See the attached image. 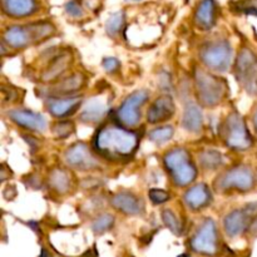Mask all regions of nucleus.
I'll return each instance as SVG.
<instances>
[{
	"mask_svg": "<svg viewBox=\"0 0 257 257\" xmlns=\"http://www.w3.org/2000/svg\"><path fill=\"white\" fill-rule=\"evenodd\" d=\"M138 147V135L127 127L107 124L94 137V150L100 156L112 160H128Z\"/></svg>",
	"mask_w": 257,
	"mask_h": 257,
	"instance_id": "1",
	"label": "nucleus"
},
{
	"mask_svg": "<svg viewBox=\"0 0 257 257\" xmlns=\"http://www.w3.org/2000/svg\"><path fill=\"white\" fill-rule=\"evenodd\" d=\"M54 32V25L47 22L33 23L25 27H10L4 33V43L14 49H22L48 39Z\"/></svg>",
	"mask_w": 257,
	"mask_h": 257,
	"instance_id": "2",
	"label": "nucleus"
},
{
	"mask_svg": "<svg viewBox=\"0 0 257 257\" xmlns=\"http://www.w3.org/2000/svg\"><path fill=\"white\" fill-rule=\"evenodd\" d=\"M166 170L178 187H186L195 181L197 170L191 161L190 153L185 148H175L165 155Z\"/></svg>",
	"mask_w": 257,
	"mask_h": 257,
	"instance_id": "3",
	"label": "nucleus"
},
{
	"mask_svg": "<svg viewBox=\"0 0 257 257\" xmlns=\"http://www.w3.org/2000/svg\"><path fill=\"white\" fill-rule=\"evenodd\" d=\"M195 83L198 100L203 107H215L222 100L226 93V84L222 79L197 68Z\"/></svg>",
	"mask_w": 257,
	"mask_h": 257,
	"instance_id": "4",
	"label": "nucleus"
},
{
	"mask_svg": "<svg viewBox=\"0 0 257 257\" xmlns=\"http://www.w3.org/2000/svg\"><path fill=\"white\" fill-rule=\"evenodd\" d=\"M200 59L213 72H227L232 60V48L227 40H215L201 48Z\"/></svg>",
	"mask_w": 257,
	"mask_h": 257,
	"instance_id": "5",
	"label": "nucleus"
},
{
	"mask_svg": "<svg viewBox=\"0 0 257 257\" xmlns=\"http://www.w3.org/2000/svg\"><path fill=\"white\" fill-rule=\"evenodd\" d=\"M253 185H255V176L252 170L247 166H237L223 172L216 181L215 187L220 192H228L233 190L247 192L252 190Z\"/></svg>",
	"mask_w": 257,
	"mask_h": 257,
	"instance_id": "6",
	"label": "nucleus"
},
{
	"mask_svg": "<svg viewBox=\"0 0 257 257\" xmlns=\"http://www.w3.org/2000/svg\"><path fill=\"white\" fill-rule=\"evenodd\" d=\"M223 137L226 145L236 151H246L252 146V138L245 120L238 113L233 112L223 124Z\"/></svg>",
	"mask_w": 257,
	"mask_h": 257,
	"instance_id": "7",
	"label": "nucleus"
},
{
	"mask_svg": "<svg viewBox=\"0 0 257 257\" xmlns=\"http://www.w3.org/2000/svg\"><path fill=\"white\" fill-rule=\"evenodd\" d=\"M235 75L248 94L257 95V57L248 48H243L236 59Z\"/></svg>",
	"mask_w": 257,
	"mask_h": 257,
	"instance_id": "8",
	"label": "nucleus"
},
{
	"mask_svg": "<svg viewBox=\"0 0 257 257\" xmlns=\"http://www.w3.org/2000/svg\"><path fill=\"white\" fill-rule=\"evenodd\" d=\"M150 98V93L146 89L136 90L132 94L128 95L124 102L120 104L118 109V119L124 127L132 128L140 123L141 112L140 108L145 104Z\"/></svg>",
	"mask_w": 257,
	"mask_h": 257,
	"instance_id": "9",
	"label": "nucleus"
},
{
	"mask_svg": "<svg viewBox=\"0 0 257 257\" xmlns=\"http://www.w3.org/2000/svg\"><path fill=\"white\" fill-rule=\"evenodd\" d=\"M191 246L196 252L203 253V255H215L217 252L218 238L215 221L207 218L201 225V227L191 240Z\"/></svg>",
	"mask_w": 257,
	"mask_h": 257,
	"instance_id": "10",
	"label": "nucleus"
},
{
	"mask_svg": "<svg viewBox=\"0 0 257 257\" xmlns=\"http://www.w3.org/2000/svg\"><path fill=\"white\" fill-rule=\"evenodd\" d=\"M64 161L68 167L77 171H90L99 167V161L85 143H75L67 150Z\"/></svg>",
	"mask_w": 257,
	"mask_h": 257,
	"instance_id": "11",
	"label": "nucleus"
},
{
	"mask_svg": "<svg viewBox=\"0 0 257 257\" xmlns=\"http://www.w3.org/2000/svg\"><path fill=\"white\" fill-rule=\"evenodd\" d=\"M257 212V205H251V208L235 210L228 213L225 218V231L230 237H236L247 227L248 218L252 217Z\"/></svg>",
	"mask_w": 257,
	"mask_h": 257,
	"instance_id": "12",
	"label": "nucleus"
},
{
	"mask_svg": "<svg viewBox=\"0 0 257 257\" xmlns=\"http://www.w3.org/2000/svg\"><path fill=\"white\" fill-rule=\"evenodd\" d=\"M109 108V100L103 95L90 98L80 110V120L87 124H94L105 117Z\"/></svg>",
	"mask_w": 257,
	"mask_h": 257,
	"instance_id": "13",
	"label": "nucleus"
},
{
	"mask_svg": "<svg viewBox=\"0 0 257 257\" xmlns=\"http://www.w3.org/2000/svg\"><path fill=\"white\" fill-rule=\"evenodd\" d=\"M10 119L20 127L34 132H44L47 130V120L42 114L27 109H13L8 112Z\"/></svg>",
	"mask_w": 257,
	"mask_h": 257,
	"instance_id": "14",
	"label": "nucleus"
},
{
	"mask_svg": "<svg viewBox=\"0 0 257 257\" xmlns=\"http://www.w3.org/2000/svg\"><path fill=\"white\" fill-rule=\"evenodd\" d=\"M175 110L176 105L172 98L168 97V95L160 97L153 102V104L148 109L147 120L150 123H152V124L165 122V120L170 119L175 114Z\"/></svg>",
	"mask_w": 257,
	"mask_h": 257,
	"instance_id": "15",
	"label": "nucleus"
},
{
	"mask_svg": "<svg viewBox=\"0 0 257 257\" xmlns=\"http://www.w3.org/2000/svg\"><path fill=\"white\" fill-rule=\"evenodd\" d=\"M82 104L80 97H60L48 100V112L55 118H67L72 115Z\"/></svg>",
	"mask_w": 257,
	"mask_h": 257,
	"instance_id": "16",
	"label": "nucleus"
},
{
	"mask_svg": "<svg viewBox=\"0 0 257 257\" xmlns=\"http://www.w3.org/2000/svg\"><path fill=\"white\" fill-rule=\"evenodd\" d=\"M113 207L125 215H140L143 211L142 201L131 192H118L110 200Z\"/></svg>",
	"mask_w": 257,
	"mask_h": 257,
	"instance_id": "17",
	"label": "nucleus"
},
{
	"mask_svg": "<svg viewBox=\"0 0 257 257\" xmlns=\"http://www.w3.org/2000/svg\"><path fill=\"white\" fill-rule=\"evenodd\" d=\"M5 14L13 18H25L34 14L37 10L35 0H2Z\"/></svg>",
	"mask_w": 257,
	"mask_h": 257,
	"instance_id": "18",
	"label": "nucleus"
},
{
	"mask_svg": "<svg viewBox=\"0 0 257 257\" xmlns=\"http://www.w3.org/2000/svg\"><path fill=\"white\" fill-rule=\"evenodd\" d=\"M211 201V192L203 183L191 187L185 195V202L191 210H200L207 206Z\"/></svg>",
	"mask_w": 257,
	"mask_h": 257,
	"instance_id": "19",
	"label": "nucleus"
},
{
	"mask_svg": "<svg viewBox=\"0 0 257 257\" xmlns=\"http://www.w3.org/2000/svg\"><path fill=\"white\" fill-rule=\"evenodd\" d=\"M216 4L213 0H201L195 14L196 24L201 29H210L215 24Z\"/></svg>",
	"mask_w": 257,
	"mask_h": 257,
	"instance_id": "20",
	"label": "nucleus"
},
{
	"mask_svg": "<svg viewBox=\"0 0 257 257\" xmlns=\"http://www.w3.org/2000/svg\"><path fill=\"white\" fill-rule=\"evenodd\" d=\"M203 119H202V112L201 108L198 107L196 103H188L185 108V113H183L182 118V125L185 130L188 132L197 133L202 130Z\"/></svg>",
	"mask_w": 257,
	"mask_h": 257,
	"instance_id": "21",
	"label": "nucleus"
},
{
	"mask_svg": "<svg viewBox=\"0 0 257 257\" xmlns=\"http://www.w3.org/2000/svg\"><path fill=\"white\" fill-rule=\"evenodd\" d=\"M69 63L70 55L68 54V53L55 57V59L50 63L49 67H48L47 69H45V72L43 73V80H44V82H52V80H55L57 78H59V75H62L63 73L67 70Z\"/></svg>",
	"mask_w": 257,
	"mask_h": 257,
	"instance_id": "22",
	"label": "nucleus"
},
{
	"mask_svg": "<svg viewBox=\"0 0 257 257\" xmlns=\"http://www.w3.org/2000/svg\"><path fill=\"white\" fill-rule=\"evenodd\" d=\"M49 186L53 191L64 195L70 188L69 173L62 168H54L49 175Z\"/></svg>",
	"mask_w": 257,
	"mask_h": 257,
	"instance_id": "23",
	"label": "nucleus"
},
{
	"mask_svg": "<svg viewBox=\"0 0 257 257\" xmlns=\"http://www.w3.org/2000/svg\"><path fill=\"white\" fill-rule=\"evenodd\" d=\"M83 84H84V77L80 73H75V74H72L70 77L60 80L53 88V92L55 94H70L72 92H75V90L79 89Z\"/></svg>",
	"mask_w": 257,
	"mask_h": 257,
	"instance_id": "24",
	"label": "nucleus"
},
{
	"mask_svg": "<svg viewBox=\"0 0 257 257\" xmlns=\"http://www.w3.org/2000/svg\"><path fill=\"white\" fill-rule=\"evenodd\" d=\"M198 161L205 170H217L222 165L223 158L217 151H203L202 153H200Z\"/></svg>",
	"mask_w": 257,
	"mask_h": 257,
	"instance_id": "25",
	"label": "nucleus"
},
{
	"mask_svg": "<svg viewBox=\"0 0 257 257\" xmlns=\"http://www.w3.org/2000/svg\"><path fill=\"white\" fill-rule=\"evenodd\" d=\"M124 24V14L123 12H117L109 17V19L105 23V30L110 37H115L122 29Z\"/></svg>",
	"mask_w": 257,
	"mask_h": 257,
	"instance_id": "26",
	"label": "nucleus"
},
{
	"mask_svg": "<svg viewBox=\"0 0 257 257\" xmlns=\"http://www.w3.org/2000/svg\"><path fill=\"white\" fill-rule=\"evenodd\" d=\"M173 132L175 131H173L172 125H165V127H158L151 131L148 137H150V140L152 142L161 145V143H165L167 141H170L172 138Z\"/></svg>",
	"mask_w": 257,
	"mask_h": 257,
	"instance_id": "27",
	"label": "nucleus"
},
{
	"mask_svg": "<svg viewBox=\"0 0 257 257\" xmlns=\"http://www.w3.org/2000/svg\"><path fill=\"white\" fill-rule=\"evenodd\" d=\"M162 220L163 223L170 228L175 235H181L182 233V223L178 220L177 216L172 212L171 210H163L162 212Z\"/></svg>",
	"mask_w": 257,
	"mask_h": 257,
	"instance_id": "28",
	"label": "nucleus"
},
{
	"mask_svg": "<svg viewBox=\"0 0 257 257\" xmlns=\"http://www.w3.org/2000/svg\"><path fill=\"white\" fill-rule=\"evenodd\" d=\"M114 223V217L109 213H103L99 217L95 218L92 223V230L95 233H103L109 230Z\"/></svg>",
	"mask_w": 257,
	"mask_h": 257,
	"instance_id": "29",
	"label": "nucleus"
},
{
	"mask_svg": "<svg viewBox=\"0 0 257 257\" xmlns=\"http://www.w3.org/2000/svg\"><path fill=\"white\" fill-rule=\"evenodd\" d=\"M74 132V124L69 120H60L53 125V133L57 138L65 140Z\"/></svg>",
	"mask_w": 257,
	"mask_h": 257,
	"instance_id": "30",
	"label": "nucleus"
},
{
	"mask_svg": "<svg viewBox=\"0 0 257 257\" xmlns=\"http://www.w3.org/2000/svg\"><path fill=\"white\" fill-rule=\"evenodd\" d=\"M150 198L153 203L156 205H162V203L167 202L170 200V195L168 192H166L165 190H160V188H152L150 191Z\"/></svg>",
	"mask_w": 257,
	"mask_h": 257,
	"instance_id": "31",
	"label": "nucleus"
},
{
	"mask_svg": "<svg viewBox=\"0 0 257 257\" xmlns=\"http://www.w3.org/2000/svg\"><path fill=\"white\" fill-rule=\"evenodd\" d=\"M65 12L72 18H80L83 15V9L80 4H78L74 0H70L65 4Z\"/></svg>",
	"mask_w": 257,
	"mask_h": 257,
	"instance_id": "32",
	"label": "nucleus"
},
{
	"mask_svg": "<svg viewBox=\"0 0 257 257\" xmlns=\"http://www.w3.org/2000/svg\"><path fill=\"white\" fill-rule=\"evenodd\" d=\"M119 65L120 63L117 58L110 57V58H105V59L103 60V68H104L105 72L108 73H114L115 70L119 68Z\"/></svg>",
	"mask_w": 257,
	"mask_h": 257,
	"instance_id": "33",
	"label": "nucleus"
},
{
	"mask_svg": "<svg viewBox=\"0 0 257 257\" xmlns=\"http://www.w3.org/2000/svg\"><path fill=\"white\" fill-rule=\"evenodd\" d=\"M250 232H252L253 235H257V217H255V220L250 225Z\"/></svg>",
	"mask_w": 257,
	"mask_h": 257,
	"instance_id": "34",
	"label": "nucleus"
},
{
	"mask_svg": "<svg viewBox=\"0 0 257 257\" xmlns=\"http://www.w3.org/2000/svg\"><path fill=\"white\" fill-rule=\"evenodd\" d=\"M39 257H53V256L50 255V253L48 252V251L45 250V248H42V253H40Z\"/></svg>",
	"mask_w": 257,
	"mask_h": 257,
	"instance_id": "35",
	"label": "nucleus"
},
{
	"mask_svg": "<svg viewBox=\"0 0 257 257\" xmlns=\"http://www.w3.org/2000/svg\"><path fill=\"white\" fill-rule=\"evenodd\" d=\"M253 127H255V131L257 132V109L253 113Z\"/></svg>",
	"mask_w": 257,
	"mask_h": 257,
	"instance_id": "36",
	"label": "nucleus"
},
{
	"mask_svg": "<svg viewBox=\"0 0 257 257\" xmlns=\"http://www.w3.org/2000/svg\"><path fill=\"white\" fill-rule=\"evenodd\" d=\"M128 3H136V2H141V0H125Z\"/></svg>",
	"mask_w": 257,
	"mask_h": 257,
	"instance_id": "37",
	"label": "nucleus"
}]
</instances>
